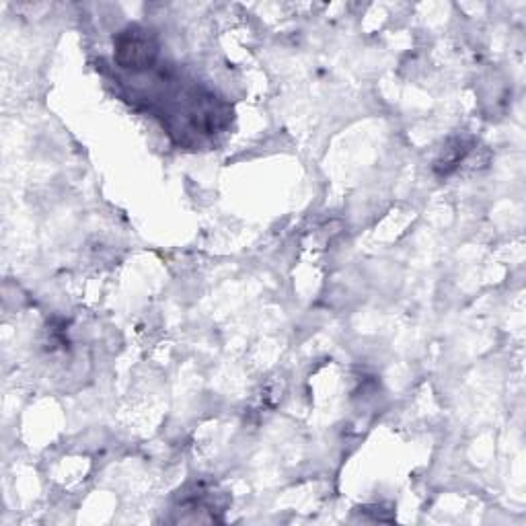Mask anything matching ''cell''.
Instances as JSON below:
<instances>
[{"label":"cell","instance_id":"6da1fadb","mask_svg":"<svg viewBox=\"0 0 526 526\" xmlns=\"http://www.w3.org/2000/svg\"><path fill=\"white\" fill-rule=\"evenodd\" d=\"M114 60L134 74L146 72L159 60V37L153 29L128 25L114 37Z\"/></svg>","mask_w":526,"mask_h":526},{"label":"cell","instance_id":"7a4b0ae2","mask_svg":"<svg viewBox=\"0 0 526 526\" xmlns=\"http://www.w3.org/2000/svg\"><path fill=\"white\" fill-rule=\"evenodd\" d=\"M467 153H469V142H467L465 138L450 140V142L444 146L440 159L436 161L434 171H436L438 175H442V177L450 175V173H453V171L461 165V161L465 159Z\"/></svg>","mask_w":526,"mask_h":526}]
</instances>
